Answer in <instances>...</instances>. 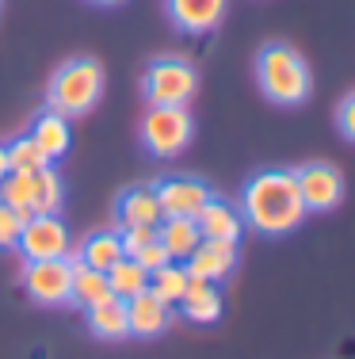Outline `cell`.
<instances>
[{
	"label": "cell",
	"instance_id": "6da1fadb",
	"mask_svg": "<svg viewBox=\"0 0 355 359\" xmlns=\"http://www.w3.org/2000/svg\"><path fill=\"white\" fill-rule=\"evenodd\" d=\"M306 203L298 195L294 168H260L241 191V218L264 237H283L302 226Z\"/></svg>",
	"mask_w": 355,
	"mask_h": 359
},
{
	"label": "cell",
	"instance_id": "7a4b0ae2",
	"mask_svg": "<svg viewBox=\"0 0 355 359\" xmlns=\"http://www.w3.org/2000/svg\"><path fill=\"white\" fill-rule=\"evenodd\" d=\"M256 81L272 104L279 107H298L309 100V65L302 62V54L286 42H267L256 54Z\"/></svg>",
	"mask_w": 355,
	"mask_h": 359
},
{
	"label": "cell",
	"instance_id": "3957f363",
	"mask_svg": "<svg viewBox=\"0 0 355 359\" xmlns=\"http://www.w3.org/2000/svg\"><path fill=\"white\" fill-rule=\"evenodd\" d=\"M104 96V69L96 57H69L65 65H57V73L50 76L46 88V107L54 115H88Z\"/></svg>",
	"mask_w": 355,
	"mask_h": 359
},
{
	"label": "cell",
	"instance_id": "277c9868",
	"mask_svg": "<svg viewBox=\"0 0 355 359\" xmlns=\"http://www.w3.org/2000/svg\"><path fill=\"white\" fill-rule=\"evenodd\" d=\"M199 88V73L183 57H153L141 73V96L149 107H188Z\"/></svg>",
	"mask_w": 355,
	"mask_h": 359
},
{
	"label": "cell",
	"instance_id": "5b68a950",
	"mask_svg": "<svg viewBox=\"0 0 355 359\" xmlns=\"http://www.w3.org/2000/svg\"><path fill=\"white\" fill-rule=\"evenodd\" d=\"M141 145H146L153 157H176L183 153V145L195 134V123H191L188 107H149L141 115Z\"/></svg>",
	"mask_w": 355,
	"mask_h": 359
},
{
	"label": "cell",
	"instance_id": "8992f818",
	"mask_svg": "<svg viewBox=\"0 0 355 359\" xmlns=\"http://www.w3.org/2000/svg\"><path fill=\"white\" fill-rule=\"evenodd\" d=\"M15 249L27 260H62V256H69V229L57 215H31L23 222Z\"/></svg>",
	"mask_w": 355,
	"mask_h": 359
},
{
	"label": "cell",
	"instance_id": "52a82bcc",
	"mask_svg": "<svg viewBox=\"0 0 355 359\" xmlns=\"http://www.w3.org/2000/svg\"><path fill=\"white\" fill-rule=\"evenodd\" d=\"M23 287L39 306H65L73 287V264L69 256L62 260H27L23 268Z\"/></svg>",
	"mask_w": 355,
	"mask_h": 359
},
{
	"label": "cell",
	"instance_id": "ba28073f",
	"mask_svg": "<svg viewBox=\"0 0 355 359\" xmlns=\"http://www.w3.org/2000/svg\"><path fill=\"white\" fill-rule=\"evenodd\" d=\"M294 180H298V195L306 210H333L344 199V176L328 161H306L302 168H294Z\"/></svg>",
	"mask_w": 355,
	"mask_h": 359
},
{
	"label": "cell",
	"instance_id": "9c48e42d",
	"mask_svg": "<svg viewBox=\"0 0 355 359\" xmlns=\"http://www.w3.org/2000/svg\"><path fill=\"white\" fill-rule=\"evenodd\" d=\"M157 187V199H160V210H165V218H195L202 207L210 203V187L202 184L195 176H168L160 180Z\"/></svg>",
	"mask_w": 355,
	"mask_h": 359
},
{
	"label": "cell",
	"instance_id": "30bf717a",
	"mask_svg": "<svg viewBox=\"0 0 355 359\" xmlns=\"http://www.w3.org/2000/svg\"><path fill=\"white\" fill-rule=\"evenodd\" d=\"M115 218H118V229L126 226H160L165 222V210H160V199H157V187L153 184H134L118 195L115 203Z\"/></svg>",
	"mask_w": 355,
	"mask_h": 359
},
{
	"label": "cell",
	"instance_id": "8fae6325",
	"mask_svg": "<svg viewBox=\"0 0 355 359\" xmlns=\"http://www.w3.org/2000/svg\"><path fill=\"white\" fill-rule=\"evenodd\" d=\"M165 12L183 35H207L222 23L225 0H165Z\"/></svg>",
	"mask_w": 355,
	"mask_h": 359
},
{
	"label": "cell",
	"instance_id": "7c38bea8",
	"mask_svg": "<svg viewBox=\"0 0 355 359\" xmlns=\"http://www.w3.org/2000/svg\"><path fill=\"white\" fill-rule=\"evenodd\" d=\"M191 279H207V283H222L237 268V245L230 241H199V249L183 260Z\"/></svg>",
	"mask_w": 355,
	"mask_h": 359
},
{
	"label": "cell",
	"instance_id": "4fadbf2b",
	"mask_svg": "<svg viewBox=\"0 0 355 359\" xmlns=\"http://www.w3.org/2000/svg\"><path fill=\"white\" fill-rule=\"evenodd\" d=\"M195 226H199L202 241H230V245H237L241 233H244L241 210H237L233 203H225V199H214V195H210V203L195 215Z\"/></svg>",
	"mask_w": 355,
	"mask_h": 359
},
{
	"label": "cell",
	"instance_id": "5bb4252c",
	"mask_svg": "<svg viewBox=\"0 0 355 359\" xmlns=\"http://www.w3.org/2000/svg\"><path fill=\"white\" fill-rule=\"evenodd\" d=\"M126 321H130V337H160L172 325V306L160 302L153 290L126 298Z\"/></svg>",
	"mask_w": 355,
	"mask_h": 359
},
{
	"label": "cell",
	"instance_id": "9a60e30c",
	"mask_svg": "<svg viewBox=\"0 0 355 359\" xmlns=\"http://www.w3.org/2000/svg\"><path fill=\"white\" fill-rule=\"evenodd\" d=\"M176 306L183 310L188 321L210 325L222 318V290H218V283H207V279H188V290H183V298Z\"/></svg>",
	"mask_w": 355,
	"mask_h": 359
},
{
	"label": "cell",
	"instance_id": "2e32d148",
	"mask_svg": "<svg viewBox=\"0 0 355 359\" xmlns=\"http://www.w3.org/2000/svg\"><path fill=\"white\" fill-rule=\"evenodd\" d=\"M157 241L165 245V252L172 256L176 264H183L191 252L199 249L202 233H199L195 218H165V222L157 226Z\"/></svg>",
	"mask_w": 355,
	"mask_h": 359
},
{
	"label": "cell",
	"instance_id": "e0dca14e",
	"mask_svg": "<svg viewBox=\"0 0 355 359\" xmlns=\"http://www.w3.org/2000/svg\"><path fill=\"white\" fill-rule=\"evenodd\" d=\"M88 329L99 340H123L130 337V321H126V302L123 298H104V302L88 306Z\"/></svg>",
	"mask_w": 355,
	"mask_h": 359
},
{
	"label": "cell",
	"instance_id": "ac0fdd59",
	"mask_svg": "<svg viewBox=\"0 0 355 359\" xmlns=\"http://www.w3.org/2000/svg\"><path fill=\"white\" fill-rule=\"evenodd\" d=\"M69 264H73V287H69V302L77 306H96L104 302V298H111V287H107V271H96L88 268V264H81L77 256L69 252Z\"/></svg>",
	"mask_w": 355,
	"mask_h": 359
},
{
	"label": "cell",
	"instance_id": "d6986e66",
	"mask_svg": "<svg viewBox=\"0 0 355 359\" xmlns=\"http://www.w3.org/2000/svg\"><path fill=\"white\" fill-rule=\"evenodd\" d=\"M31 138H35V145L50 157V165H54V161H62L65 153H69V118L46 111V115L35 118V126H31Z\"/></svg>",
	"mask_w": 355,
	"mask_h": 359
},
{
	"label": "cell",
	"instance_id": "ffe728a7",
	"mask_svg": "<svg viewBox=\"0 0 355 359\" xmlns=\"http://www.w3.org/2000/svg\"><path fill=\"white\" fill-rule=\"evenodd\" d=\"M81 264H88V268H96V271H107L111 264L123 260V241H118V229H99V233H92V237H84V245L77 252Z\"/></svg>",
	"mask_w": 355,
	"mask_h": 359
},
{
	"label": "cell",
	"instance_id": "44dd1931",
	"mask_svg": "<svg viewBox=\"0 0 355 359\" xmlns=\"http://www.w3.org/2000/svg\"><path fill=\"white\" fill-rule=\"evenodd\" d=\"M107 287H111L115 298H123V302H126V298L149 290V271L141 268L134 256H123L118 264H111V268H107Z\"/></svg>",
	"mask_w": 355,
	"mask_h": 359
},
{
	"label": "cell",
	"instance_id": "7402d4cb",
	"mask_svg": "<svg viewBox=\"0 0 355 359\" xmlns=\"http://www.w3.org/2000/svg\"><path fill=\"white\" fill-rule=\"evenodd\" d=\"M188 268L183 264H165V268H157V271H149V290L160 298V302H168V306H176L183 298V290H188Z\"/></svg>",
	"mask_w": 355,
	"mask_h": 359
},
{
	"label": "cell",
	"instance_id": "603a6c76",
	"mask_svg": "<svg viewBox=\"0 0 355 359\" xmlns=\"http://www.w3.org/2000/svg\"><path fill=\"white\" fill-rule=\"evenodd\" d=\"M31 199H35V172H8L0 180V203L12 210H20L23 218H31Z\"/></svg>",
	"mask_w": 355,
	"mask_h": 359
},
{
	"label": "cell",
	"instance_id": "cb8c5ba5",
	"mask_svg": "<svg viewBox=\"0 0 355 359\" xmlns=\"http://www.w3.org/2000/svg\"><path fill=\"white\" fill-rule=\"evenodd\" d=\"M62 199H65V187H62L57 168L54 165L39 168V172H35V199H31V210H35V215H57Z\"/></svg>",
	"mask_w": 355,
	"mask_h": 359
},
{
	"label": "cell",
	"instance_id": "d4e9b609",
	"mask_svg": "<svg viewBox=\"0 0 355 359\" xmlns=\"http://www.w3.org/2000/svg\"><path fill=\"white\" fill-rule=\"evenodd\" d=\"M8 165H12V172H39V168L50 165V157L35 145L31 134H23V138L8 142Z\"/></svg>",
	"mask_w": 355,
	"mask_h": 359
},
{
	"label": "cell",
	"instance_id": "484cf974",
	"mask_svg": "<svg viewBox=\"0 0 355 359\" xmlns=\"http://www.w3.org/2000/svg\"><path fill=\"white\" fill-rule=\"evenodd\" d=\"M23 222L27 218H23L20 210L0 203V249H15V241H20V233H23Z\"/></svg>",
	"mask_w": 355,
	"mask_h": 359
},
{
	"label": "cell",
	"instance_id": "4316f807",
	"mask_svg": "<svg viewBox=\"0 0 355 359\" xmlns=\"http://www.w3.org/2000/svg\"><path fill=\"white\" fill-rule=\"evenodd\" d=\"M118 241H123L126 256H134L138 249H146L149 241H157V226H126V229H118Z\"/></svg>",
	"mask_w": 355,
	"mask_h": 359
},
{
	"label": "cell",
	"instance_id": "83f0119b",
	"mask_svg": "<svg viewBox=\"0 0 355 359\" xmlns=\"http://www.w3.org/2000/svg\"><path fill=\"white\" fill-rule=\"evenodd\" d=\"M134 260H138L146 271H157V268H165V264H172V256L165 252V245H160V241H149L146 249L134 252Z\"/></svg>",
	"mask_w": 355,
	"mask_h": 359
},
{
	"label": "cell",
	"instance_id": "f1b7e54d",
	"mask_svg": "<svg viewBox=\"0 0 355 359\" xmlns=\"http://www.w3.org/2000/svg\"><path fill=\"white\" fill-rule=\"evenodd\" d=\"M336 123H340L344 138H348V142H355V92H351V96L340 104V111H336Z\"/></svg>",
	"mask_w": 355,
	"mask_h": 359
},
{
	"label": "cell",
	"instance_id": "f546056e",
	"mask_svg": "<svg viewBox=\"0 0 355 359\" xmlns=\"http://www.w3.org/2000/svg\"><path fill=\"white\" fill-rule=\"evenodd\" d=\"M12 172V165H8V145H0V180Z\"/></svg>",
	"mask_w": 355,
	"mask_h": 359
},
{
	"label": "cell",
	"instance_id": "4dcf8cb0",
	"mask_svg": "<svg viewBox=\"0 0 355 359\" xmlns=\"http://www.w3.org/2000/svg\"><path fill=\"white\" fill-rule=\"evenodd\" d=\"M88 4H99V8H115V4H123V0H88Z\"/></svg>",
	"mask_w": 355,
	"mask_h": 359
}]
</instances>
